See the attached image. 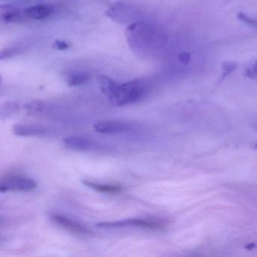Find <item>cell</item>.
<instances>
[{
  "instance_id": "13",
  "label": "cell",
  "mask_w": 257,
  "mask_h": 257,
  "mask_svg": "<svg viewBox=\"0 0 257 257\" xmlns=\"http://www.w3.org/2000/svg\"><path fill=\"white\" fill-rule=\"evenodd\" d=\"M99 86H100V91L107 96L108 97H110L118 87V84L111 79L109 76H101L98 77Z\"/></svg>"
},
{
  "instance_id": "6",
  "label": "cell",
  "mask_w": 257,
  "mask_h": 257,
  "mask_svg": "<svg viewBox=\"0 0 257 257\" xmlns=\"http://www.w3.org/2000/svg\"><path fill=\"white\" fill-rule=\"evenodd\" d=\"M94 129L97 133L103 135H118L128 132L132 129V125L127 121L105 120L94 123Z\"/></svg>"
},
{
  "instance_id": "17",
  "label": "cell",
  "mask_w": 257,
  "mask_h": 257,
  "mask_svg": "<svg viewBox=\"0 0 257 257\" xmlns=\"http://www.w3.org/2000/svg\"><path fill=\"white\" fill-rule=\"evenodd\" d=\"M237 18L238 20L241 21L243 23L246 24V25H249V26L254 27V28H257V21L255 19H252V18L246 16V14L243 13H239L237 15Z\"/></svg>"
},
{
  "instance_id": "9",
  "label": "cell",
  "mask_w": 257,
  "mask_h": 257,
  "mask_svg": "<svg viewBox=\"0 0 257 257\" xmlns=\"http://www.w3.org/2000/svg\"><path fill=\"white\" fill-rule=\"evenodd\" d=\"M13 132L17 136L44 137L50 135L52 131L44 126L16 124L13 127Z\"/></svg>"
},
{
  "instance_id": "5",
  "label": "cell",
  "mask_w": 257,
  "mask_h": 257,
  "mask_svg": "<svg viewBox=\"0 0 257 257\" xmlns=\"http://www.w3.org/2000/svg\"><path fill=\"white\" fill-rule=\"evenodd\" d=\"M37 183L29 177L20 175L8 176L0 182V190L2 192L8 191H30L36 189Z\"/></svg>"
},
{
  "instance_id": "8",
  "label": "cell",
  "mask_w": 257,
  "mask_h": 257,
  "mask_svg": "<svg viewBox=\"0 0 257 257\" xmlns=\"http://www.w3.org/2000/svg\"><path fill=\"white\" fill-rule=\"evenodd\" d=\"M62 142L67 148L76 151L88 152L96 148V143L85 137H67L63 139Z\"/></svg>"
},
{
  "instance_id": "20",
  "label": "cell",
  "mask_w": 257,
  "mask_h": 257,
  "mask_svg": "<svg viewBox=\"0 0 257 257\" xmlns=\"http://www.w3.org/2000/svg\"><path fill=\"white\" fill-rule=\"evenodd\" d=\"M245 76L246 77L252 78V79L257 78V61L252 66V68L248 69L246 70V73H245Z\"/></svg>"
},
{
  "instance_id": "14",
  "label": "cell",
  "mask_w": 257,
  "mask_h": 257,
  "mask_svg": "<svg viewBox=\"0 0 257 257\" xmlns=\"http://www.w3.org/2000/svg\"><path fill=\"white\" fill-rule=\"evenodd\" d=\"M90 80V76L87 73H72L66 78V82L70 86H79L84 85Z\"/></svg>"
},
{
  "instance_id": "3",
  "label": "cell",
  "mask_w": 257,
  "mask_h": 257,
  "mask_svg": "<svg viewBox=\"0 0 257 257\" xmlns=\"http://www.w3.org/2000/svg\"><path fill=\"white\" fill-rule=\"evenodd\" d=\"M105 15L120 25H130L140 21L139 10L125 3H113L107 7Z\"/></svg>"
},
{
  "instance_id": "16",
  "label": "cell",
  "mask_w": 257,
  "mask_h": 257,
  "mask_svg": "<svg viewBox=\"0 0 257 257\" xmlns=\"http://www.w3.org/2000/svg\"><path fill=\"white\" fill-rule=\"evenodd\" d=\"M222 67L223 73H222L221 80H223L228 75L231 74L232 72H234L237 69V64L235 62H232V61H225V62L222 63Z\"/></svg>"
},
{
  "instance_id": "12",
  "label": "cell",
  "mask_w": 257,
  "mask_h": 257,
  "mask_svg": "<svg viewBox=\"0 0 257 257\" xmlns=\"http://www.w3.org/2000/svg\"><path fill=\"white\" fill-rule=\"evenodd\" d=\"M82 183L88 187L102 192V193L114 194L121 192L123 189L122 186L115 184H103V183H95V182L89 181V180H82Z\"/></svg>"
},
{
  "instance_id": "18",
  "label": "cell",
  "mask_w": 257,
  "mask_h": 257,
  "mask_svg": "<svg viewBox=\"0 0 257 257\" xmlns=\"http://www.w3.org/2000/svg\"><path fill=\"white\" fill-rule=\"evenodd\" d=\"M52 48L58 51H65L70 48V45L62 40H55L52 44Z\"/></svg>"
},
{
  "instance_id": "4",
  "label": "cell",
  "mask_w": 257,
  "mask_h": 257,
  "mask_svg": "<svg viewBox=\"0 0 257 257\" xmlns=\"http://www.w3.org/2000/svg\"><path fill=\"white\" fill-rule=\"evenodd\" d=\"M165 221L157 219H128L115 222H103L97 223V226L103 228H124L136 226L151 230H161L165 228Z\"/></svg>"
},
{
  "instance_id": "7",
  "label": "cell",
  "mask_w": 257,
  "mask_h": 257,
  "mask_svg": "<svg viewBox=\"0 0 257 257\" xmlns=\"http://www.w3.org/2000/svg\"><path fill=\"white\" fill-rule=\"evenodd\" d=\"M51 219L57 225L62 227L64 229L71 231V232L82 234H90L92 233L91 230L88 228L86 225L76 222L67 216H63V215L55 213L51 216Z\"/></svg>"
},
{
  "instance_id": "11",
  "label": "cell",
  "mask_w": 257,
  "mask_h": 257,
  "mask_svg": "<svg viewBox=\"0 0 257 257\" xmlns=\"http://www.w3.org/2000/svg\"><path fill=\"white\" fill-rule=\"evenodd\" d=\"M24 11L28 19L40 21L52 16L54 14L55 9L50 4H40L29 7Z\"/></svg>"
},
{
  "instance_id": "1",
  "label": "cell",
  "mask_w": 257,
  "mask_h": 257,
  "mask_svg": "<svg viewBox=\"0 0 257 257\" xmlns=\"http://www.w3.org/2000/svg\"><path fill=\"white\" fill-rule=\"evenodd\" d=\"M126 39L131 49L141 55H149L164 43V35L157 28L145 22H135L127 26Z\"/></svg>"
},
{
  "instance_id": "10",
  "label": "cell",
  "mask_w": 257,
  "mask_h": 257,
  "mask_svg": "<svg viewBox=\"0 0 257 257\" xmlns=\"http://www.w3.org/2000/svg\"><path fill=\"white\" fill-rule=\"evenodd\" d=\"M24 17L27 18L25 11L18 7L9 4L0 6V19L6 23H19L25 19Z\"/></svg>"
},
{
  "instance_id": "2",
  "label": "cell",
  "mask_w": 257,
  "mask_h": 257,
  "mask_svg": "<svg viewBox=\"0 0 257 257\" xmlns=\"http://www.w3.org/2000/svg\"><path fill=\"white\" fill-rule=\"evenodd\" d=\"M147 93L148 89L145 84L139 79H135L118 85L109 100L115 106H125L141 101L147 96Z\"/></svg>"
},
{
  "instance_id": "15",
  "label": "cell",
  "mask_w": 257,
  "mask_h": 257,
  "mask_svg": "<svg viewBox=\"0 0 257 257\" xmlns=\"http://www.w3.org/2000/svg\"><path fill=\"white\" fill-rule=\"evenodd\" d=\"M27 112L30 113H40L46 111V106L43 101L40 100H31L25 106Z\"/></svg>"
},
{
  "instance_id": "19",
  "label": "cell",
  "mask_w": 257,
  "mask_h": 257,
  "mask_svg": "<svg viewBox=\"0 0 257 257\" xmlns=\"http://www.w3.org/2000/svg\"><path fill=\"white\" fill-rule=\"evenodd\" d=\"M178 60L183 65H188L190 63L191 55L188 52H182V53L179 54Z\"/></svg>"
}]
</instances>
